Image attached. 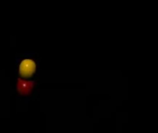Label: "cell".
<instances>
[{
  "instance_id": "1",
  "label": "cell",
  "mask_w": 158,
  "mask_h": 133,
  "mask_svg": "<svg viewBox=\"0 0 158 133\" xmlns=\"http://www.w3.org/2000/svg\"><path fill=\"white\" fill-rule=\"evenodd\" d=\"M36 70V64L31 59H24L19 65V74L21 77L27 79L31 78Z\"/></svg>"
},
{
  "instance_id": "2",
  "label": "cell",
  "mask_w": 158,
  "mask_h": 133,
  "mask_svg": "<svg viewBox=\"0 0 158 133\" xmlns=\"http://www.w3.org/2000/svg\"><path fill=\"white\" fill-rule=\"evenodd\" d=\"M34 86L33 81H25L20 79H18V84H17V89L21 95H28L31 89Z\"/></svg>"
}]
</instances>
